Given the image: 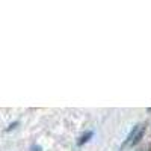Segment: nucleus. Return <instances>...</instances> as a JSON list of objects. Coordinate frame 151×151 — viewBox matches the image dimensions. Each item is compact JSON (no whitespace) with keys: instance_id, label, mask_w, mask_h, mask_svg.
<instances>
[{"instance_id":"nucleus-3","label":"nucleus","mask_w":151,"mask_h":151,"mask_svg":"<svg viewBox=\"0 0 151 151\" xmlns=\"http://www.w3.org/2000/svg\"><path fill=\"white\" fill-rule=\"evenodd\" d=\"M32 151H42V148H41L40 145H33V147H32Z\"/></svg>"},{"instance_id":"nucleus-1","label":"nucleus","mask_w":151,"mask_h":151,"mask_svg":"<svg viewBox=\"0 0 151 151\" xmlns=\"http://www.w3.org/2000/svg\"><path fill=\"white\" fill-rule=\"evenodd\" d=\"M145 124H136L134 127L130 130V133H129V136H127V139H125V142H124V145H136L137 142H139L141 139H142V136H144V133H145Z\"/></svg>"},{"instance_id":"nucleus-2","label":"nucleus","mask_w":151,"mask_h":151,"mask_svg":"<svg viewBox=\"0 0 151 151\" xmlns=\"http://www.w3.org/2000/svg\"><path fill=\"white\" fill-rule=\"evenodd\" d=\"M92 136H94V133H92V132H86L85 134H82V136H80V139H79V142H77V144H79V145L82 147L83 144H86L88 141H89Z\"/></svg>"}]
</instances>
